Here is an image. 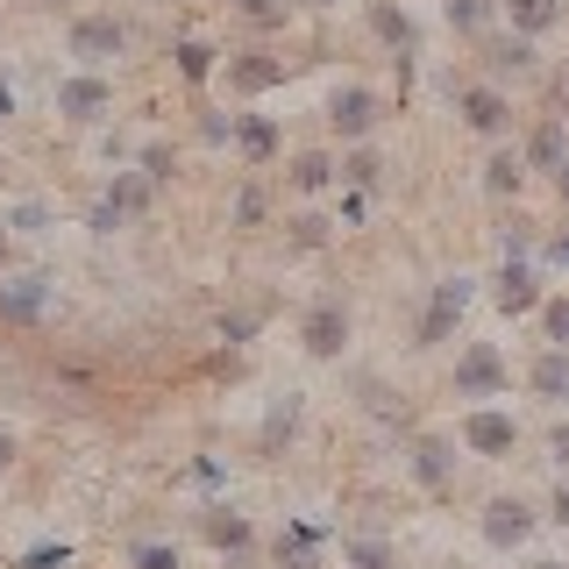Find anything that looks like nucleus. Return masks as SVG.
<instances>
[{"label":"nucleus","instance_id":"nucleus-44","mask_svg":"<svg viewBox=\"0 0 569 569\" xmlns=\"http://www.w3.org/2000/svg\"><path fill=\"white\" fill-rule=\"evenodd\" d=\"M8 249H14V228H8V221H0V263H8Z\"/></svg>","mask_w":569,"mask_h":569},{"label":"nucleus","instance_id":"nucleus-24","mask_svg":"<svg viewBox=\"0 0 569 569\" xmlns=\"http://www.w3.org/2000/svg\"><path fill=\"white\" fill-rule=\"evenodd\" d=\"M541 342L548 349H569V292L541 299Z\"/></svg>","mask_w":569,"mask_h":569},{"label":"nucleus","instance_id":"nucleus-40","mask_svg":"<svg viewBox=\"0 0 569 569\" xmlns=\"http://www.w3.org/2000/svg\"><path fill=\"white\" fill-rule=\"evenodd\" d=\"M548 456H556L562 470H569V420H556V435H548Z\"/></svg>","mask_w":569,"mask_h":569},{"label":"nucleus","instance_id":"nucleus-31","mask_svg":"<svg viewBox=\"0 0 569 569\" xmlns=\"http://www.w3.org/2000/svg\"><path fill=\"white\" fill-rule=\"evenodd\" d=\"M328 213H299V221H292V249H320V242H328Z\"/></svg>","mask_w":569,"mask_h":569},{"label":"nucleus","instance_id":"nucleus-22","mask_svg":"<svg viewBox=\"0 0 569 569\" xmlns=\"http://www.w3.org/2000/svg\"><path fill=\"white\" fill-rule=\"evenodd\" d=\"M171 58H178V79H186V86H207L213 71H221V50L200 43V36H186V43H178Z\"/></svg>","mask_w":569,"mask_h":569},{"label":"nucleus","instance_id":"nucleus-6","mask_svg":"<svg viewBox=\"0 0 569 569\" xmlns=\"http://www.w3.org/2000/svg\"><path fill=\"white\" fill-rule=\"evenodd\" d=\"M299 342H307V356H342V342H349V307L342 299H313L307 307V320H299Z\"/></svg>","mask_w":569,"mask_h":569},{"label":"nucleus","instance_id":"nucleus-2","mask_svg":"<svg viewBox=\"0 0 569 569\" xmlns=\"http://www.w3.org/2000/svg\"><path fill=\"white\" fill-rule=\"evenodd\" d=\"M462 449L485 456V462L512 456V449H520V420L498 413V406H470V413H462Z\"/></svg>","mask_w":569,"mask_h":569},{"label":"nucleus","instance_id":"nucleus-18","mask_svg":"<svg viewBox=\"0 0 569 569\" xmlns=\"http://www.w3.org/2000/svg\"><path fill=\"white\" fill-rule=\"evenodd\" d=\"M200 527H207L213 548H228V556H242V548H249V520H242V512H228V506H207Z\"/></svg>","mask_w":569,"mask_h":569},{"label":"nucleus","instance_id":"nucleus-8","mask_svg":"<svg viewBox=\"0 0 569 569\" xmlns=\"http://www.w3.org/2000/svg\"><path fill=\"white\" fill-rule=\"evenodd\" d=\"M491 307L506 313V320H520V313H541V278H533V263L506 257V271L491 278Z\"/></svg>","mask_w":569,"mask_h":569},{"label":"nucleus","instance_id":"nucleus-1","mask_svg":"<svg viewBox=\"0 0 569 569\" xmlns=\"http://www.w3.org/2000/svg\"><path fill=\"white\" fill-rule=\"evenodd\" d=\"M506 385H512V370L498 356V342H470L456 356V399H498Z\"/></svg>","mask_w":569,"mask_h":569},{"label":"nucleus","instance_id":"nucleus-9","mask_svg":"<svg viewBox=\"0 0 569 569\" xmlns=\"http://www.w3.org/2000/svg\"><path fill=\"white\" fill-rule=\"evenodd\" d=\"M43 313H50V278H43V271L0 278V320H14V328H36Z\"/></svg>","mask_w":569,"mask_h":569},{"label":"nucleus","instance_id":"nucleus-25","mask_svg":"<svg viewBox=\"0 0 569 569\" xmlns=\"http://www.w3.org/2000/svg\"><path fill=\"white\" fill-rule=\"evenodd\" d=\"M491 71H533V43L527 36H506V43H491Z\"/></svg>","mask_w":569,"mask_h":569},{"label":"nucleus","instance_id":"nucleus-36","mask_svg":"<svg viewBox=\"0 0 569 569\" xmlns=\"http://www.w3.org/2000/svg\"><path fill=\"white\" fill-rule=\"evenodd\" d=\"M236 221H242V228H257V221H263V192H257V186H242V192H236Z\"/></svg>","mask_w":569,"mask_h":569},{"label":"nucleus","instance_id":"nucleus-23","mask_svg":"<svg viewBox=\"0 0 569 569\" xmlns=\"http://www.w3.org/2000/svg\"><path fill=\"white\" fill-rule=\"evenodd\" d=\"M520 157H527L533 171H556L562 157H569V136H562V121H541V129L527 136V150H520Z\"/></svg>","mask_w":569,"mask_h":569},{"label":"nucleus","instance_id":"nucleus-10","mask_svg":"<svg viewBox=\"0 0 569 569\" xmlns=\"http://www.w3.org/2000/svg\"><path fill=\"white\" fill-rule=\"evenodd\" d=\"M221 71H228V93H242V100H257V93H271V86H284V58H271V50H236Z\"/></svg>","mask_w":569,"mask_h":569},{"label":"nucleus","instance_id":"nucleus-15","mask_svg":"<svg viewBox=\"0 0 569 569\" xmlns=\"http://www.w3.org/2000/svg\"><path fill=\"white\" fill-rule=\"evenodd\" d=\"M236 150L249 157V164H271V157H278V121H263V114H236Z\"/></svg>","mask_w":569,"mask_h":569},{"label":"nucleus","instance_id":"nucleus-29","mask_svg":"<svg viewBox=\"0 0 569 569\" xmlns=\"http://www.w3.org/2000/svg\"><path fill=\"white\" fill-rule=\"evenodd\" d=\"M491 22V0H449V29H462V36H477Z\"/></svg>","mask_w":569,"mask_h":569},{"label":"nucleus","instance_id":"nucleus-34","mask_svg":"<svg viewBox=\"0 0 569 569\" xmlns=\"http://www.w3.org/2000/svg\"><path fill=\"white\" fill-rule=\"evenodd\" d=\"M136 164H142V178H150V186H164V178H171V150H164V142H142Z\"/></svg>","mask_w":569,"mask_h":569},{"label":"nucleus","instance_id":"nucleus-21","mask_svg":"<svg viewBox=\"0 0 569 569\" xmlns=\"http://www.w3.org/2000/svg\"><path fill=\"white\" fill-rule=\"evenodd\" d=\"M370 29H378L391 50H413V43H420L413 14H406V8H391V0H370Z\"/></svg>","mask_w":569,"mask_h":569},{"label":"nucleus","instance_id":"nucleus-38","mask_svg":"<svg viewBox=\"0 0 569 569\" xmlns=\"http://www.w3.org/2000/svg\"><path fill=\"white\" fill-rule=\"evenodd\" d=\"M43 221H50V207H43V200H29V207H14V221H8V228H22V236H36Z\"/></svg>","mask_w":569,"mask_h":569},{"label":"nucleus","instance_id":"nucleus-35","mask_svg":"<svg viewBox=\"0 0 569 569\" xmlns=\"http://www.w3.org/2000/svg\"><path fill=\"white\" fill-rule=\"evenodd\" d=\"M22 569H71V548H64V541H58V548L43 541V548H29V556H22Z\"/></svg>","mask_w":569,"mask_h":569},{"label":"nucleus","instance_id":"nucleus-42","mask_svg":"<svg viewBox=\"0 0 569 569\" xmlns=\"http://www.w3.org/2000/svg\"><path fill=\"white\" fill-rule=\"evenodd\" d=\"M8 114H14V86L0 79V121H8Z\"/></svg>","mask_w":569,"mask_h":569},{"label":"nucleus","instance_id":"nucleus-5","mask_svg":"<svg viewBox=\"0 0 569 569\" xmlns=\"http://www.w3.org/2000/svg\"><path fill=\"white\" fill-rule=\"evenodd\" d=\"M142 207H150V178H142V171H121L114 186H107L100 200H93V213H86V228H93V236H114V228L129 221V213H142Z\"/></svg>","mask_w":569,"mask_h":569},{"label":"nucleus","instance_id":"nucleus-3","mask_svg":"<svg viewBox=\"0 0 569 569\" xmlns=\"http://www.w3.org/2000/svg\"><path fill=\"white\" fill-rule=\"evenodd\" d=\"M378 121H385V100L370 93V86H335V93H328V129L342 142H363Z\"/></svg>","mask_w":569,"mask_h":569},{"label":"nucleus","instance_id":"nucleus-14","mask_svg":"<svg viewBox=\"0 0 569 569\" xmlns=\"http://www.w3.org/2000/svg\"><path fill=\"white\" fill-rule=\"evenodd\" d=\"M449 470H456V449H449L441 435H420V441H413V485L441 491V485H449Z\"/></svg>","mask_w":569,"mask_h":569},{"label":"nucleus","instance_id":"nucleus-28","mask_svg":"<svg viewBox=\"0 0 569 569\" xmlns=\"http://www.w3.org/2000/svg\"><path fill=\"white\" fill-rule=\"evenodd\" d=\"M129 569H186V556H178L171 541H142L136 556H129Z\"/></svg>","mask_w":569,"mask_h":569},{"label":"nucleus","instance_id":"nucleus-47","mask_svg":"<svg viewBox=\"0 0 569 569\" xmlns=\"http://www.w3.org/2000/svg\"><path fill=\"white\" fill-rule=\"evenodd\" d=\"M527 569H562V562H527Z\"/></svg>","mask_w":569,"mask_h":569},{"label":"nucleus","instance_id":"nucleus-11","mask_svg":"<svg viewBox=\"0 0 569 569\" xmlns=\"http://www.w3.org/2000/svg\"><path fill=\"white\" fill-rule=\"evenodd\" d=\"M107 107H114V86H107L100 71H71V79L58 86V114L64 121H100Z\"/></svg>","mask_w":569,"mask_h":569},{"label":"nucleus","instance_id":"nucleus-19","mask_svg":"<svg viewBox=\"0 0 569 569\" xmlns=\"http://www.w3.org/2000/svg\"><path fill=\"white\" fill-rule=\"evenodd\" d=\"M335 178H342V164H335L328 150H299L292 157V192H328Z\"/></svg>","mask_w":569,"mask_h":569},{"label":"nucleus","instance_id":"nucleus-17","mask_svg":"<svg viewBox=\"0 0 569 569\" xmlns=\"http://www.w3.org/2000/svg\"><path fill=\"white\" fill-rule=\"evenodd\" d=\"M520 186H527V157L520 150H498L491 164H485V192H491V200H520Z\"/></svg>","mask_w":569,"mask_h":569},{"label":"nucleus","instance_id":"nucleus-48","mask_svg":"<svg viewBox=\"0 0 569 569\" xmlns=\"http://www.w3.org/2000/svg\"><path fill=\"white\" fill-rule=\"evenodd\" d=\"M449 569H456V562H449Z\"/></svg>","mask_w":569,"mask_h":569},{"label":"nucleus","instance_id":"nucleus-33","mask_svg":"<svg viewBox=\"0 0 569 569\" xmlns=\"http://www.w3.org/2000/svg\"><path fill=\"white\" fill-rule=\"evenodd\" d=\"M378 171H385V164H378V157H370V150H356V157H349V164H342V178H349V192H363V186H378Z\"/></svg>","mask_w":569,"mask_h":569},{"label":"nucleus","instance_id":"nucleus-46","mask_svg":"<svg viewBox=\"0 0 569 569\" xmlns=\"http://www.w3.org/2000/svg\"><path fill=\"white\" fill-rule=\"evenodd\" d=\"M307 8H342V0H307Z\"/></svg>","mask_w":569,"mask_h":569},{"label":"nucleus","instance_id":"nucleus-4","mask_svg":"<svg viewBox=\"0 0 569 569\" xmlns=\"http://www.w3.org/2000/svg\"><path fill=\"white\" fill-rule=\"evenodd\" d=\"M121 50H129V29H121L114 14H79V22H71V58H79L86 71L114 64Z\"/></svg>","mask_w":569,"mask_h":569},{"label":"nucleus","instance_id":"nucleus-45","mask_svg":"<svg viewBox=\"0 0 569 569\" xmlns=\"http://www.w3.org/2000/svg\"><path fill=\"white\" fill-rule=\"evenodd\" d=\"M548 257H556V263H569V236H562V242H556V249H548Z\"/></svg>","mask_w":569,"mask_h":569},{"label":"nucleus","instance_id":"nucleus-7","mask_svg":"<svg viewBox=\"0 0 569 569\" xmlns=\"http://www.w3.org/2000/svg\"><path fill=\"white\" fill-rule=\"evenodd\" d=\"M470 299H477V278H441L435 284V299H427V313H420V342H441V335L456 328L462 313H470Z\"/></svg>","mask_w":569,"mask_h":569},{"label":"nucleus","instance_id":"nucleus-13","mask_svg":"<svg viewBox=\"0 0 569 569\" xmlns=\"http://www.w3.org/2000/svg\"><path fill=\"white\" fill-rule=\"evenodd\" d=\"M527 533H533V506H527V498H491V506H485V541L491 548H520Z\"/></svg>","mask_w":569,"mask_h":569},{"label":"nucleus","instance_id":"nucleus-32","mask_svg":"<svg viewBox=\"0 0 569 569\" xmlns=\"http://www.w3.org/2000/svg\"><path fill=\"white\" fill-rule=\"evenodd\" d=\"M292 427H299V399H292V391H284V399L271 406V420H263V441H284V435H292Z\"/></svg>","mask_w":569,"mask_h":569},{"label":"nucleus","instance_id":"nucleus-41","mask_svg":"<svg viewBox=\"0 0 569 569\" xmlns=\"http://www.w3.org/2000/svg\"><path fill=\"white\" fill-rule=\"evenodd\" d=\"M14 462V427H0V470Z\"/></svg>","mask_w":569,"mask_h":569},{"label":"nucleus","instance_id":"nucleus-12","mask_svg":"<svg viewBox=\"0 0 569 569\" xmlns=\"http://www.w3.org/2000/svg\"><path fill=\"white\" fill-rule=\"evenodd\" d=\"M456 114H462V129H470V136H498L512 121V100L498 93V86H462Z\"/></svg>","mask_w":569,"mask_h":569},{"label":"nucleus","instance_id":"nucleus-39","mask_svg":"<svg viewBox=\"0 0 569 569\" xmlns=\"http://www.w3.org/2000/svg\"><path fill=\"white\" fill-rule=\"evenodd\" d=\"M548 520H556V527H569V470H562V485H556V498H548Z\"/></svg>","mask_w":569,"mask_h":569},{"label":"nucleus","instance_id":"nucleus-16","mask_svg":"<svg viewBox=\"0 0 569 569\" xmlns=\"http://www.w3.org/2000/svg\"><path fill=\"white\" fill-rule=\"evenodd\" d=\"M527 385L533 391H541V399H569V349H541V356H533V370H527Z\"/></svg>","mask_w":569,"mask_h":569},{"label":"nucleus","instance_id":"nucleus-20","mask_svg":"<svg viewBox=\"0 0 569 569\" xmlns=\"http://www.w3.org/2000/svg\"><path fill=\"white\" fill-rule=\"evenodd\" d=\"M506 22H512V36H541L562 22V0H506Z\"/></svg>","mask_w":569,"mask_h":569},{"label":"nucleus","instance_id":"nucleus-37","mask_svg":"<svg viewBox=\"0 0 569 569\" xmlns=\"http://www.w3.org/2000/svg\"><path fill=\"white\" fill-rule=\"evenodd\" d=\"M257 320H263V313H228V320H221V342H249V335H257Z\"/></svg>","mask_w":569,"mask_h":569},{"label":"nucleus","instance_id":"nucleus-26","mask_svg":"<svg viewBox=\"0 0 569 569\" xmlns=\"http://www.w3.org/2000/svg\"><path fill=\"white\" fill-rule=\"evenodd\" d=\"M342 562L349 569H391V541H378V533L370 541H342Z\"/></svg>","mask_w":569,"mask_h":569},{"label":"nucleus","instance_id":"nucleus-43","mask_svg":"<svg viewBox=\"0 0 569 569\" xmlns=\"http://www.w3.org/2000/svg\"><path fill=\"white\" fill-rule=\"evenodd\" d=\"M556 192H562V207H569V157L556 164Z\"/></svg>","mask_w":569,"mask_h":569},{"label":"nucleus","instance_id":"nucleus-30","mask_svg":"<svg viewBox=\"0 0 569 569\" xmlns=\"http://www.w3.org/2000/svg\"><path fill=\"white\" fill-rule=\"evenodd\" d=\"M236 14L249 29H284V0H236Z\"/></svg>","mask_w":569,"mask_h":569},{"label":"nucleus","instance_id":"nucleus-27","mask_svg":"<svg viewBox=\"0 0 569 569\" xmlns=\"http://www.w3.org/2000/svg\"><path fill=\"white\" fill-rule=\"evenodd\" d=\"M278 562H284V569H320V556H313V533H307V527H292V533L278 541Z\"/></svg>","mask_w":569,"mask_h":569}]
</instances>
